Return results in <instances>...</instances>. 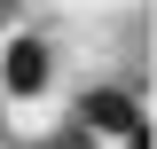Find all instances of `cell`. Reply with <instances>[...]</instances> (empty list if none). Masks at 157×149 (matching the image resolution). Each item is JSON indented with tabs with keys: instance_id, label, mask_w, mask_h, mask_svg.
<instances>
[{
	"instance_id": "cell-2",
	"label": "cell",
	"mask_w": 157,
	"mask_h": 149,
	"mask_svg": "<svg viewBox=\"0 0 157 149\" xmlns=\"http://www.w3.org/2000/svg\"><path fill=\"white\" fill-rule=\"evenodd\" d=\"M78 118H86V133H102L118 149H149V118H141V102L126 86H86L78 94Z\"/></svg>"
},
{
	"instance_id": "cell-1",
	"label": "cell",
	"mask_w": 157,
	"mask_h": 149,
	"mask_svg": "<svg viewBox=\"0 0 157 149\" xmlns=\"http://www.w3.org/2000/svg\"><path fill=\"white\" fill-rule=\"evenodd\" d=\"M55 94H63V47L32 24L0 32V102H8V118H47Z\"/></svg>"
}]
</instances>
